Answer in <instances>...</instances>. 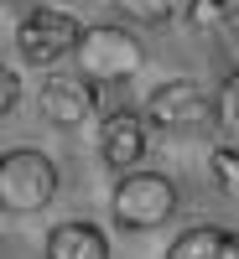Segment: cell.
<instances>
[{
	"label": "cell",
	"instance_id": "1",
	"mask_svg": "<svg viewBox=\"0 0 239 259\" xmlns=\"http://www.w3.org/2000/svg\"><path fill=\"white\" fill-rule=\"evenodd\" d=\"M57 161L47 156V150L37 145H16L0 156V212H11V218H31V212H42L52 197H57Z\"/></svg>",
	"mask_w": 239,
	"mask_h": 259
},
{
	"label": "cell",
	"instance_id": "2",
	"mask_svg": "<svg viewBox=\"0 0 239 259\" xmlns=\"http://www.w3.org/2000/svg\"><path fill=\"white\" fill-rule=\"evenodd\" d=\"M73 62H78V78H89L94 89H104V83H130L135 78L141 62H146V47H141V36L130 26L99 21V26H83Z\"/></svg>",
	"mask_w": 239,
	"mask_h": 259
},
{
	"label": "cell",
	"instance_id": "3",
	"mask_svg": "<svg viewBox=\"0 0 239 259\" xmlns=\"http://www.w3.org/2000/svg\"><path fill=\"white\" fill-rule=\"evenodd\" d=\"M177 212V182L166 171H125L110 197V218L125 233H151Z\"/></svg>",
	"mask_w": 239,
	"mask_h": 259
},
{
	"label": "cell",
	"instance_id": "4",
	"mask_svg": "<svg viewBox=\"0 0 239 259\" xmlns=\"http://www.w3.org/2000/svg\"><path fill=\"white\" fill-rule=\"evenodd\" d=\"M78 36L83 26L68 11H52V6H31L26 16L16 21V52L31 62V68H57L78 52Z\"/></svg>",
	"mask_w": 239,
	"mask_h": 259
},
{
	"label": "cell",
	"instance_id": "5",
	"mask_svg": "<svg viewBox=\"0 0 239 259\" xmlns=\"http://www.w3.org/2000/svg\"><path fill=\"white\" fill-rule=\"evenodd\" d=\"M141 114L156 130H203L213 119V94L203 83H192V78H166V83L151 89Z\"/></svg>",
	"mask_w": 239,
	"mask_h": 259
},
{
	"label": "cell",
	"instance_id": "6",
	"mask_svg": "<svg viewBox=\"0 0 239 259\" xmlns=\"http://www.w3.org/2000/svg\"><path fill=\"white\" fill-rule=\"evenodd\" d=\"M151 150V124L141 109H110L99 124V161L115 171V177H125V171H141Z\"/></svg>",
	"mask_w": 239,
	"mask_h": 259
},
{
	"label": "cell",
	"instance_id": "7",
	"mask_svg": "<svg viewBox=\"0 0 239 259\" xmlns=\"http://www.w3.org/2000/svg\"><path fill=\"white\" fill-rule=\"evenodd\" d=\"M37 109L57 130H78L83 119H94L99 89L89 78H78V73H52V78H42V89H37Z\"/></svg>",
	"mask_w": 239,
	"mask_h": 259
},
{
	"label": "cell",
	"instance_id": "8",
	"mask_svg": "<svg viewBox=\"0 0 239 259\" xmlns=\"http://www.w3.org/2000/svg\"><path fill=\"white\" fill-rule=\"evenodd\" d=\"M42 259H110V239H104V228H94L89 218H68V223H57L47 233Z\"/></svg>",
	"mask_w": 239,
	"mask_h": 259
},
{
	"label": "cell",
	"instance_id": "9",
	"mask_svg": "<svg viewBox=\"0 0 239 259\" xmlns=\"http://www.w3.org/2000/svg\"><path fill=\"white\" fill-rule=\"evenodd\" d=\"M224 239H229V233H224V228H213V223L182 228L177 239H172L166 259H224Z\"/></svg>",
	"mask_w": 239,
	"mask_h": 259
},
{
	"label": "cell",
	"instance_id": "10",
	"mask_svg": "<svg viewBox=\"0 0 239 259\" xmlns=\"http://www.w3.org/2000/svg\"><path fill=\"white\" fill-rule=\"evenodd\" d=\"M208 177H213V187L224 197L239 202V145H213L208 150Z\"/></svg>",
	"mask_w": 239,
	"mask_h": 259
},
{
	"label": "cell",
	"instance_id": "11",
	"mask_svg": "<svg viewBox=\"0 0 239 259\" xmlns=\"http://www.w3.org/2000/svg\"><path fill=\"white\" fill-rule=\"evenodd\" d=\"M213 119H219L229 135L239 140V68L219 83V94H213Z\"/></svg>",
	"mask_w": 239,
	"mask_h": 259
},
{
	"label": "cell",
	"instance_id": "12",
	"mask_svg": "<svg viewBox=\"0 0 239 259\" xmlns=\"http://www.w3.org/2000/svg\"><path fill=\"white\" fill-rule=\"evenodd\" d=\"M229 16H234V0H187V21H192L198 31L229 26Z\"/></svg>",
	"mask_w": 239,
	"mask_h": 259
},
{
	"label": "cell",
	"instance_id": "13",
	"mask_svg": "<svg viewBox=\"0 0 239 259\" xmlns=\"http://www.w3.org/2000/svg\"><path fill=\"white\" fill-rule=\"evenodd\" d=\"M120 11L130 21H146V26H166L172 11H177V0H120Z\"/></svg>",
	"mask_w": 239,
	"mask_h": 259
},
{
	"label": "cell",
	"instance_id": "14",
	"mask_svg": "<svg viewBox=\"0 0 239 259\" xmlns=\"http://www.w3.org/2000/svg\"><path fill=\"white\" fill-rule=\"evenodd\" d=\"M16 104H21V78L6 68V62H0V119H6Z\"/></svg>",
	"mask_w": 239,
	"mask_h": 259
},
{
	"label": "cell",
	"instance_id": "15",
	"mask_svg": "<svg viewBox=\"0 0 239 259\" xmlns=\"http://www.w3.org/2000/svg\"><path fill=\"white\" fill-rule=\"evenodd\" d=\"M224 259H239V233H229V239H224Z\"/></svg>",
	"mask_w": 239,
	"mask_h": 259
}]
</instances>
